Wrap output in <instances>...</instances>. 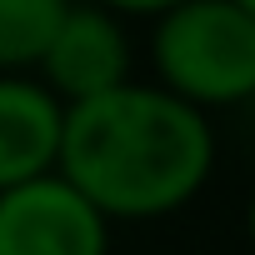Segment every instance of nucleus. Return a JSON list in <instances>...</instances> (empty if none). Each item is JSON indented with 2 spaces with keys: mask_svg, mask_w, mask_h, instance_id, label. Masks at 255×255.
<instances>
[{
  "mask_svg": "<svg viewBox=\"0 0 255 255\" xmlns=\"http://www.w3.org/2000/svg\"><path fill=\"white\" fill-rule=\"evenodd\" d=\"M55 170L115 225L185 210L215 170L210 115L135 75L65 105Z\"/></svg>",
  "mask_w": 255,
  "mask_h": 255,
  "instance_id": "f257e3e1",
  "label": "nucleus"
},
{
  "mask_svg": "<svg viewBox=\"0 0 255 255\" xmlns=\"http://www.w3.org/2000/svg\"><path fill=\"white\" fill-rule=\"evenodd\" d=\"M155 85L210 110L255 100V15L240 0H180L150 30Z\"/></svg>",
  "mask_w": 255,
  "mask_h": 255,
  "instance_id": "f03ea898",
  "label": "nucleus"
},
{
  "mask_svg": "<svg viewBox=\"0 0 255 255\" xmlns=\"http://www.w3.org/2000/svg\"><path fill=\"white\" fill-rule=\"evenodd\" d=\"M0 255H110V220L50 170L0 190Z\"/></svg>",
  "mask_w": 255,
  "mask_h": 255,
  "instance_id": "7ed1b4c3",
  "label": "nucleus"
},
{
  "mask_svg": "<svg viewBox=\"0 0 255 255\" xmlns=\"http://www.w3.org/2000/svg\"><path fill=\"white\" fill-rule=\"evenodd\" d=\"M35 75L65 100H90L100 90H115L130 80V35H125V15L95 5V0H85V5H65Z\"/></svg>",
  "mask_w": 255,
  "mask_h": 255,
  "instance_id": "20e7f679",
  "label": "nucleus"
},
{
  "mask_svg": "<svg viewBox=\"0 0 255 255\" xmlns=\"http://www.w3.org/2000/svg\"><path fill=\"white\" fill-rule=\"evenodd\" d=\"M65 100L40 75H0V190L50 175L60 160Z\"/></svg>",
  "mask_w": 255,
  "mask_h": 255,
  "instance_id": "39448f33",
  "label": "nucleus"
},
{
  "mask_svg": "<svg viewBox=\"0 0 255 255\" xmlns=\"http://www.w3.org/2000/svg\"><path fill=\"white\" fill-rule=\"evenodd\" d=\"M70 0H0V75H35Z\"/></svg>",
  "mask_w": 255,
  "mask_h": 255,
  "instance_id": "423d86ee",
  "label": "nucleus"
},
{
  "mask_svg": "<svg viewBox=\"0 0 255 255\" xmlns=\"http://www.w3.org/2000/svg\"><path fill=\"white\" fill-rule=\"evenodd\" d=\"M95 5H105V10H115V15H140V20H155V15H165L170 5H180V0H95Z\"/></svg>",
  "mask_w": 255,
  "mask_h": 255,
  "instance_id": "0eeeda50",
  "label": "nucleus"
},
{
  "mask_svg": "<svg viewBox=\"0 0 255 255\" xmlns=\"http://www.w3.org/2000/svg\"><path fill=\"white\" fill-rule=\"evenodd\" d=\"M245 235H250V250H255V190H250V205H245Z\"/></svg>",
  "mask_w": 255,
  "mask_h": 255,
  "instance_id": "6e6552de",
  "label": "nucleus"
},
{
  "mask_svg": "<svg viewBox=\"0 0 255 255\" xmlns=\"http://www.w3.org/2000/svg\"><path fill=\"white\" fill-rule=\"evenodd\" d=\"M240 5H245V10H250V15H255V0H240Z\"/></svg>",
  "mask_w": 255,
  "mask_h": 255,
  "instance_id": "1a4fd4ad",
  "label": "nucleus"
}]
</instances>
